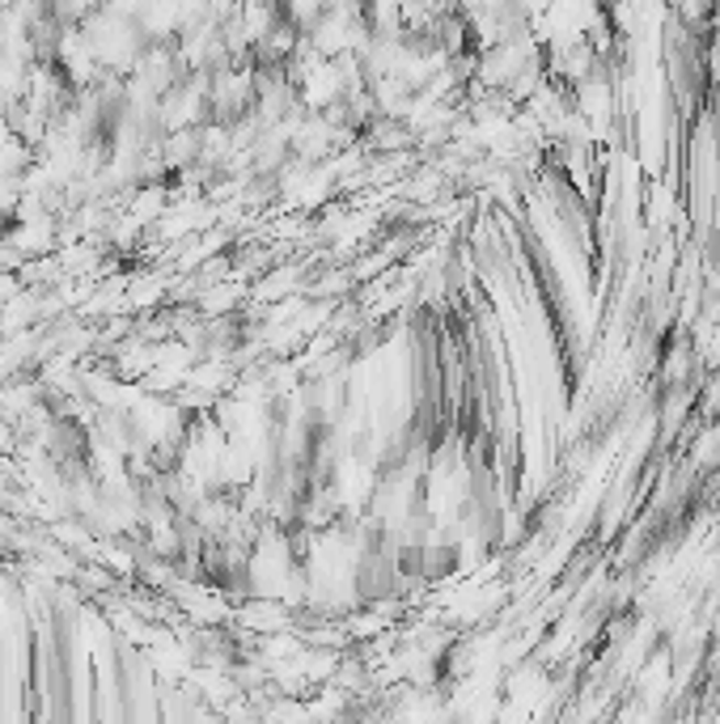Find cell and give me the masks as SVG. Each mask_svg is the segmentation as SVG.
Listing matches in <instances>:
<instances>
[{"label":"cell","mask_w":720,"mask_h":724,"mask_svg":"<svg viewBox=\"0 0 720 724\" xmlns=\"http://www.w3.org/2000/svg\"><path fill=\"white\" fill-rule=\"evenodd\" d=\"M9 446H13V428L0 419V453H9Z\"/></svg>","instance_id":"1"}]
</instances>
